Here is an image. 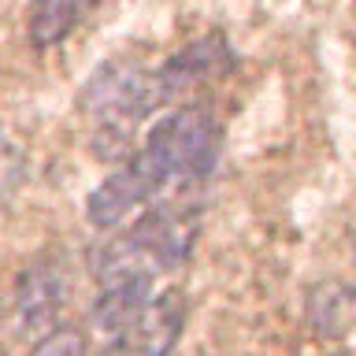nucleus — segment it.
Wrapping results in <instances>:
<instances>
[{
    "label": "nucleus",
    "instance_id": "nucleus-9",
    "mask_svg": "<svg viewBox=\"0 0 356 356\" xmlns=\"http://www.w3.org/2000/svg\"><path fill=\"white\" fill-rule=\"evenodd\" d=\"M100 0H33L26 15V33L38 49H52L82 22L86 11H93Z\"/></svg>",
    "mask_w": 356,
    "mask_h": 356
},
{
    "label": "nucleus",
    "instance_id": "nucleus-6",
    "mask_svg": "<svg viewBox=\"0 0 356 356\" xmlns=\"http://www.w3.org/2000/svg\"><path fill=\"white\" fill-rule=\"evenodd\" d=\"M234 67H238V56H234L227 33L211 30L208 38H197V41H189L186 49H178L175 56H167V60L156 67V78H160L163 97L171 100L178 89L222 78V74H230Z\"/></svg>",
    "mask_w": 356,
    "mask_h": 356
},
{
    "label": "nucleus",
    "instance_id": "nucleus-4",
    "mask_svg": "<svg viewBox=\"0 0 356 356\" xmlns=\"http://www.w3.org/2000/svg\"><path fill=\"white\" fill-rule=\"evenodd\" d=\"M186 327L182 289H163L152 297L119 334H111L108 356H171Z\"/></svg>",
    "mask_w": 356,
    "mask_h": 356
},
{
    "label": "nucleus",
    "instance_id": "nucleus-2",
    "mask_svg": "<svg viewBox=\"0 0 356 356\" xmlns=\"http://www.w3.org/2000/svg\"><path fill=\"white\" fill-rule=\"evenodd\" d=\"M222 149V130L216 115L200 104H186L167 111L163 119H156L149 127V138H145L141 152L163 171V178H208L211 167L219 160Z\"/></svg>",
    "mask_w": 356,
    "mask_h": 356
},
{
    "label": "nucleus",
    "instance_id": "nucleus-8",
    "mask_svg": "<svg viewBox=\"0 0 356 356\" xmlns=\"http://www.w3.org/2000/svg\"><path fill=\"white\" fill-rule=\"evenodd\" d=\"M308 319L323 338H341L356 330V286L338 282V278L316 286L308 297Z\"/></svg>",
    "mask_w": 356,
    "mask_h": 356
},
{
    "label": "nucleus",
    "instance_id": "nucleus-3",
    "mask_svg": "<svg viewBox=\"0 0 356 356\" xmlns=\"http://www.w3.org/2000/svg\"><path fill=\"white\" fill-rule=\"evenodd\" d=\"M163 186H167L163 171L138 149L134 156H127V163H122L115 175H108L104 182L86 197V219L100 230L115 227V222H122L138 204L152 200Z\"/></svg>",
    "mask_w": 356,
    "mask_h": 356
},
{
    "label": "nucleus",
    "instance_id": "nucleus-1",
    "mask_svg": "<svg viewBox=\"0 0 356 356\" xmlns=\"http://www.w3.org/2000/svg\"><path fill=\"white\" fill-rule=\"evenodd\" d=\"M163 89L156 71H145V67L130 63V60H104L93 74L86 78L82 86V111L97 119V138L93 149L100 160H115V156H127L130 134L134 127L152 115L156 108L163 104Z\"/></svg>",
    "mask_w": 356,
    "mask_h": 356
},
{
    "label": "nucleus",
    "instance_id": "nucleus-5",
    "mask_svg": "<svg viewBox=\"0 0 356 356\" xmlns=\"http://www.w3.org/2000/svg\"><path fill=\"white\" fill-rule=\"evenodd\" d=\"M200 216L193 204H178V200H160V204L145 208L141 219L127 230V238L149 256L156 267H178L189 256L197 241Z\"/></svg>",
    "mask_w": 356,
    "mask_h": 356
},
{
    "label": "nucleus",
    "instance_id": "nucleus-7",
    "mask_svg": "<svg viewBox=\"0 0 356 356\" xmlns=\"http://www.w3.org/2000/svg\"><path fill=\"white\" fill-rule=\"evenodd\" d=\"M63 308V275L52 264H30L15 286V312L22 330H44Z\"/></svg>",
    "mask_w": 356,
    "mask_h": 356
},
{
    "label": "nucleus",
    "instance_id": "nucleus-10",
    "mask_svg": "<svg viewBox=\"0 0 356 356\" xmlns=\"http://www.w3.org/2000/svg\"><path fill=\"white\" fill-rule=\"evenodd\" d=\"M33 356H86V338L78 330H52Z\"/></svg>",
    "mask_w": 356,
    "mask_h": 356
}]
</instances>
